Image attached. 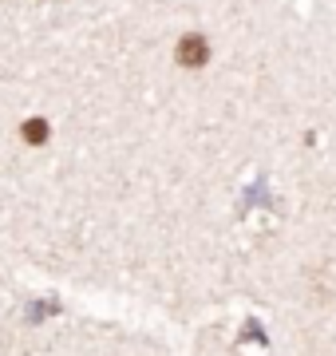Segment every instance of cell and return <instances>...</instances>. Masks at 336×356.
Wrapping results in <instances>:
<instances>
[{
  "label": "cell",
  "instance_id": "cell-1",
  "mask_svg": "<svg viewBox=\"0 0 336 356\" xmlns=\"http://www.w3.org/2000/svg\"><path fill=\"white\" fill-rule=\"evenodd\" d=\"M174 56H178L182 67H202L210 60V44L206 36H198V32H190V36L178 40V48H174Z\"/></svg>",
  "mask_w": 336,
  "mask_h": 356
},
{
  "label": "cell",
  "instance_id": "cell-2",
  "mask_svg": "<svg viewBox=\"0 0 336 356\" xmlns=\"http://www.w3.org/2000/svg\"><path fill=\"white\" fill-rule=\"evenodd\" d=\"M20 135H24V143H32V147H40V143H48V135H52V127H48V119H28L24 127H20Z\"/></svg>",
  "mask_w": 336,
  "mask_h": 356
}]
</instances>
